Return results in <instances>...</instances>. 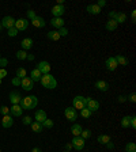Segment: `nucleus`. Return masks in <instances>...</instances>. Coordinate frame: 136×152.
I'll use <instances>...</instances> for the list:
<instances>
[{"label": "nucleus", "instance_id": "obj_1", "mask_svg": "<svg viewBox=\"0 0 136 152\" xmlns=\"http://www.w3.org/2000/svg\"><path fill=\"white\" fill-rule=\"evenodd\" d=\"M37 103H38L37 97H34V95H29V97L22 98L19 106L22 107L23 110H31V109H34V107L37 106Z\"/></svg>", "mask_w": 136, "mask_h": 152}, {"label": "nucleus", "instance_id": "obj_2", "mask_svg": "<svg viewBox=\"0 0 136 152\" xmlns=\"http://www.w3.org/2000/svg\"><path fill=\"white\" fill-rule=\"evenodd\" d=\"M41 84L44 86L45 88H49V90H53V88H56V86H57V81H56V79L53 78L50 73H46V75H42L41 76Z\"/></svg>", "mask_w": 136, "mask_h": 152}, {"label": "nucleus", "instance_id": "obj_3", "mask_svg": "<svg viewBox=\"0 0 136 152\" xmlns=\"http://www.w3.org/2000/svg\"><path fill=\"white\" fill-rule=\"evenodd\" d=\"M91 98L88 97H82V95H78V97H75L74 100H72V103H74V109L75 110H82V109H84L86 107V105H87V102L90 100Z\"/></svg>", "mask_w": 136, "mask_h": 152}, {"label": "nucleus", "instance_id": "obj_4", "mask_svg": "<svg viewBox=\"0 0 136 152\" xmlns=\"http://www.w3.org/2000/svg\"><path fill=\"white\" fill-rule=\"evenodd\" d=\"M64 116L68 121H72V122L78 118V113H76V110H75L74 107H67L64 110Z\"/></svg>", "mask_w": 136, "mask_h": 152}, {"label": "nucleus", "instance_id": "obj_5", "mask_svg": "<svg viewBox=\"0 0 136 152\" xmlns=\"http://www.w3.org/2000/svg\"><path fill=\"white\" fill-rule=\"evenodd\" d=\"M20 87H22L25 91H30L34 88V81H33L29 76H26V78H23L22 81H20Z\"/></svg>", "mask_w": 136, "mask_h": 152}, {"label": "nucleus", "instance_id": "obj_6", "mask_svg": "<svg viewBox=\"0 0 136 152\" xmlns=\"http://www.w3.org/2000/svg\"><path fill=\"white\" fill-rule=\"evenodd\" d=\"M72 148H75L76 151H82V149L84 148V140L82 139L80 136L79 137H74V140H72Z\"/></svg>", "mask_w": 136, "mask_h": 152}, {"label": "nucleus", "instance_id": "obj_7", "mask_svg": "<svg viewBox=\"0 0 136 152\" xmlns=\"http://www.w3.org/2000/svg\"><path fill=\"white\" fill-rule=\"evenodd\" d=\"M27 26H29V20L27 19H18V20H15V29L18 30V31H23V30H26L27 29Z\"/></svg>", "mask_w": 136, "mask_h": 152}, {"label": "nucleus", "instance_id": "obj_8", "mask_svg": "<svg viewBox=\"0 0 136 152\" xmlns=\"http://www.w3.org/2000/svg\"><path fill=\"white\" fill-rule=\"evenodd\" d=\"M37 69H38L42 75H46L50 72V64H49L48 61H41V63H38V65H37Z\"/></svg>", "mask_w": 136, "mask_h": 152}, {"label": "nucleus", "instance_id": "obj_9", "mask_svg": "<svg viewBox=\"0 0 136 152\" xmlns=\"http://www.w3.org/2000/svg\"><path fill=\"white\" fill-rule=\"evenodd\" d=\"M1 26L6 27L7 30L11 29V27L15 26V19H14L12 16H4L3 20H1Z\"/></svg>", "mask_w": 136, "mask_h": 152}, {"label": "nucleus", "instance_id": "obj_10", "mask_svg": "<svg viewBox=\"0 0 136 152\" xmlns=\"http://www.w3.org/2000/svg\"><path fill=\"white\" fill-rule=\"evenodd\" d=\"M105 65H106V69L110 72H113L114 69L117 68V61H116V57H109L106 60V63H105Z\"/></svg>", "mask_w": 136, "mask_h": 152}, {"label": "nucleus", "instance_id": "obj_11", "mask_svg": "<svg viewBox=\"0 0 136 152\" xmlns=\"http://www.w3.org/2000/svg\"><path fill=\"white\" fill-rule=\"evenodd\" d=\"M20 100H22V97H20V94L18 91H12L10 94V102L12 105H19Z\"/></svg>", "mask_w": 136, "mask_h": 152}, {"label": "nucleus", "instance_id": "obj_12", "mask_svg": "<svg viewBox=\"0 0 136 152\" xmlns=\"http://www.w3.org/2000/svg\"><path fill=\"white\" fill-rule=\"evenodd\" d=\"M64 6H58V4H56L55 7H52V15L55 16V18H60V16L64 14Z\"/></svg>", "mask_w": 136, "mask_h": 152}, {"label": "nucleus", "instance_id": "obj_13", "mask_svg": "<svg viewBox=\"0 0 136 152\" xmlns=\"http://www.w3.org/2000/svg\"><path fill=\"white\" fill-rule=\"evenodd\" d=\"M10 113L12 117H20L23 113V109L19 105H12V107H10Z\"/></svg>", "mask_w": 136, "mask_h": 152}, {"label": "nucleus", "instance_id": "obj_14", "mask_svg": "<svg viewBox=\"0 0 136 152\" xmlns=\"http://www.w3.org/2000/svg\"><path fill=\"white\" fill-rule=\"evenodd\" d=\"M46 118H48V117H46V113L44 110H37L36 114H34V120H36L37 122H39V124H42Z\"/></svg>", "mask_w": 136, "mask_h": 152}, {"label": "nucleus", "instance_id": "obj_15", "mask_svg": "<svg viewBox=\"0 0 136 152\" xmlns=\"http://www.w3.org/2000/svg\"><path fill=\"white\" fill-rule=\"evenodd\" d=\"M31 25L34 27H38V29H41V27H45V20H44V18H41V16H36L34 19L31 20Z\"/></svg>", "mask_w": 136, "mask_h": 152}, {"label": "nucleus", "instance_id": "obj_16", "mask_svg": "<svg viewBox=\"0 0 136 152\" xmlns=\"http://www.w3.org/2000/svg\"><path fill=\"white\" fill-rule=\"evenodd\" d=\"M86 107H87L91 113H94V111H97L98 109H99V103H98L97 100H94V99H90L87 102V105H86Z\"/></svg>", "mask_w": 136, "mask_h": 152}, {"label": "nucleus", "instance_id": "obj_17", "mask_svg": "<svg viewBox=\"0 0 136 152\" xmlns=\"http://www.w3.org/2000/svg\"><path fill=\"white\" fill-rule=\"evenodd\" d=\"M82 130H83V128H82L79 124H74V125L71 126V133H72V136H74V137H79V136H80Z\"/></svg>", "mask_w": 136, "mask_h": 152}, {"label": "nucleus", "instance_id": "obj_18", "mask_svg": "<svg viewBox=\"0 0 136 152\" xmlns=\"http://www.w3.org/2000/svg\"><path fill=\"white\" fill-rule=\"evenodd\" d=\"M50 25L56 29H61V27H64V20H63V18H52Z\"/></svg>", "mask_w": 136, "mask_h": 152}, {"label": "nucleus", "instance_id": "obj_19", "mask_svg": "<svg viewBox=\"0 0 136 152\" xmlns=\"http://www.w3.org/2000/svg\"><path fill=\"white\" fill-rule=\"evenodd\" d=\"M14 124V120L11 116H4L3 120H1V125H3V128H11Z\"/></svg>", "mask_w": 136, "mask_h": 152}, {"label": "nucleus", "instance_id": "obj_20", "mask_svg": "<svg viewBox=\"0 0 136 152\" xmlns=\"http://www.w3.org/2000/svg\"><path fill=\"white\" fill-rule=\"evenodd\" d=\"M87 12L91 14V15H98V14L101 12V8L97 6V4H90V6H87Z\"/></svg>", "mask_w": 136, "mask_h": 152}, {"label": "nucleus", "instance_id": "obj_21", "mask_svg": "<svg viewBox=\"0 0 136 152\" xmlns=\"http://www.w3.org/2000/svg\"><path fill=\"white\" fill-rule=\"evenodd\" d=\"M95 88H98L99 91H107L109 90V84L105 80H98L95 81Z\"/></svg>", "mask_w": 136, "mask_h": 152}, {"label": "nucleus", "instance_id": "obj_22", "mask_svg": "<svg viewBox=\"0 0 136 152\" xmlns=\"http://www.w3.org/2000/svg\"><path fill=\"white\" fill-rule=\"evenodd\" d=\"M41 76H42V73L37 68L33 69V71L30 72V79H31L33 81H39V80H41Z\"/></svg>", "mask_w": 136, "mask_h": 152}, {"label": "nucleus", "instance_id": "obj_23", "mask_svg": "<svg viewBox=\"0 0 136 152\" xmlns=\"http://www.w3.org/2000/svg\"><path fill=\"white\" fill-rule=\"evenodd\" d=\"M46 37H48L50 41H58V39L61 38L60 37V34H58L57 30H52V31H49L48 34H46Z\"/></svg>", "mask_w": 136, "mask_h": 152}, {"label": "nucleus", "instance_id": "obj_24", "mask_svg": "<svg viewBox=\"0 0 136 152\" xmlns=\"http://www.w3.org/2000/svg\"><path fill=\"white\" fill-rule=\"evenodd\" d=\"M117 26H118V23H117L114 19H109L106 22V30H109V31H114V30H117Z\"/></svg>", "mask_w": 136, "mask_h": 152}, {"label": "nucleus", "instance_id": "obj_25", "mask_svg": "<svg viewBox=\"0 0 136 152\" xmlns=\"http://www.w3.org/2000/svg\"><path fill=\"white\" fill-rule=\"evenodd\" d=\"M20 45H22L23 50L31 49V46H33V39H31V38H25V39H22V42H20Z\"/></svg>", "mask_w": 136, "mask_h": 152}, {"label": "nucleus", "instance_id": "obj_26", "mask_svg": "<svg viewBox=\"0 0 136 152\" xmlns=\"http://www.w3.org/2000/svg\"><path fill=\"white\" fill-rule=\"evenodd\" d=\"M113 19L116 20L118 25H120V23H124V22L126 20V15H125L124 12H116V15H114Z\"/></svg>", "mask_w": 136, "mask_h": 152}, {"label": "nucleus", "instance_id": "obj_27", "mask_svg": "<svg viewBox=\"0 0 136 152\" xmlns=\"http://www.w3.org/2000/svg\"><path fill=\"white\" fill-rule=\"evenodd\" d=\"M30 126H31V130L33 132H36V133H39V132H42V125L39 122H37V121H34V122H31L30 124Z\"/></svg>", "mask_w": 136, "mask_h": 152}, {"label": "nucleus", "instance_id": "obj_28", "mask_svg": "<svg viewBox=\"0 0 136 152\" xmlns=\"http://www.w3.org/2000/svg\"><path fill=\"white\" fill-rule=\"evenodd\" d=\"M116 61H117V64H118V65H123V67L128 65V60H126L124 56H121V55H118L116 57Z\"/></svg>", "mask_w": 136, "mask_h": 152}, {"label": "nucleus", "instance_id": "obj_29", "mask_svg": "<svg viewBox=\"0 0 136 152\" xmlns=\"http://www.w3.org/2000/svg\"><path fill=\"white\" fill-rule=\"evenodd\" d=\"M97 140L101 144H107V143L110 141V136H107V135H101V136H98Z\"/></svg>", "mask_w": 136, "mask_h": 152}, {"label": "nucleus", "instance_id": "obj_30", "mask_svg": "<svg viewBox=\"0 0 136 152\" xmlns=\"http://www.w3.org/2000/svg\"><path fill=\"white\" fill-rule=\"evenodd\" d=\"M16 78H19V79L26 78V69H25V68H22V67L16 69Z\"/></svg>", "mask_w": 136, "mask_h": 152}, {"label": "nucleus", "instance_id": "obj_31", "mask_svg": "<svg viewBox=\"0 0 136 152\" xmlns=\"http://www.w3.org/2000/svg\"><path fill=\"white\" fill-rule=\"evenodd\" d=\"M80 137L83 140L90 139V137H91V130L90 129H83V130H82V133H80Z\"/></svg>", "mask_w": 136, "mask_h": 152}, {"label": "nucleus", "instance_id": "obj_32", "mask_svg": "<svg viewBox=\"0 0 136 152\" xmlns=\"http://www.w3.org/2000/svg\"><path fill=\"white\" fill-rule=\"evenodd\" d=\"M129 122H131V117L125 116L123 120H121V126H123V128H129Z\"/></svg>", "mask_w": 136, "mask_h": 152}, {"label": "nucleus", "instance_id": "obj_33", "mask_svg": "<svg viewBox=\"0 0 136 152\" xmlns=\"http://www.w3.org/2000/svg\"><path fill=\"white\" fill-rule=\"evenodd\" d=\"M125 152H136V144L135 143H128L125 145Z\"/></svg>", "mask_w": 136, "mask_h": 152}, {"label": "nucleus", "instance_id": "obj_34", "mask_svg": "<svg viewBox=\"0 0 136 152\" xmlns=\"http://www.w3.org/2000/svg\"><path fill=\"white\" fill-rule=\"evenodd\" d=\"M26 57H27L26 50H18L16 52V58L18 60H26Z\"/></svg>", "mask_w": 136, "mask_h": 152}, {"label": "nucleus", "instance_id": "obj_35", "mask_svg": "<svg viewBox=\"0 0 136 152\" xmlns=\"http://www.w3.org/2000/svg\"><path fill=\"white\" fill-rule=\"evenodd\" d=\"M91 114H93V113L88 110L87 107H84V109H82V110H80V116L83 117V118H90Z\"/></svg>", "mask_w": 136, "mask_h": 152}, {"label": "nucleus", "instance_id": "obj_36", "mask_svg": "<svg viewBox=\"0 0 136 152\" xmlns=\"http://www.w3.org/2000/svg\"><path fill=\"white\" fill-rule=\"evenodd\" d=\"M41 125H42V128H46V129H50V128H52V126L55 125V124H53V121H52V120H48V118H46V120L44 121V122H42Z\"/></svg>", "mask_w": 136, "mask_h": 152}, {"label": "nucleus", "instance_id": "obj_37", "mask_svg": "<svg viewBox=\"0 0 136 152\" xmlns=\"http://www.w3.org/2000/svg\"><path fill=\"white\" fill-rule=\"evenodd\" d=\"M0 113L3 114V116H8V114H10V109L7 106H1L0 107Z\"/></svg>", "mask_w": 136, "mask_h": 152}, {"label": "nucleus", "instance_id": "obj_38", "mask_svg": "<svg viewBox=\"0 0 136 152\" xmlns=\"http://www.w3.org/2000/svg\"><path fill=\"white\" fill-rule=\"evenodd\" d=\"M18 33H19V31H18L15 27H11V29H8V36H10V37H15Z\"/></svg>", "mask_w": 136, "mask_h": 152}, {"label": "nucleus", "instance_id": "obj_39", "mask_svg": "<svg viewBox=\"0 0 136 152\" xmlns=\"http://www.w3.org/2000/svg\"><path fill=\"white\" fill-rule=\"evenodd\" d=\"M57 31H58V34H60V37H65V36H68V30L65 29V27H61V29H58Z\"/></svg>", "mask_w": 136, "mask_h": 152}, {"label": "nucleus", "instance_id": "obj_40", "mask_svg": "<svg viewBox=\"0 0 136 152\" xmlns=\"http://www.w3.org/2000/svg\"><path fill=\"white\" fill-rule=\"evenodd\" d=\"M36 12H34V11H33V10H29V11H27V18H29V19L30 20H33V19H34V18H36Z\"/></svg>", "mask_w": 136, "mask_h": 152}, {"label": "nucleus", "instance_id": "obj_41", "mask_svg": "<svg viewBox=\"0 0 136 152\" xmlns=\"http://www.w3.org/2000/svg\"><path fill=\"white\" fill-rule=\"evenodd\" d=\"M22 122L25 124V125H30V124L33 122L31 121V118H30L29 116H26V117H23V120H22Z\"/></svg>", "mask_w": 136, "mask_h": 152}, {"label": "nucleus", "instance_id": "obj_42", "mask_svg": "<svg viewBox=\"0 0 136 152\" xmlns=\"http://www.w3.org/2000/svg\"><path fill=\"white\" fill-rule=\"evenodd\" d=\"M129 126H131V128H132V129H135V128H136V117H135V116H132V117H131Z\"/></svg>", "mask_w": 136, "mask_h": 152}, {"label": "nucleus", "instance_id": "obj_43", "mask_svg": "<svg viewBox=\"0 0 136 152\" xmlns=\"http://www.w3.org/2000/svg\"><path fill=\"white\" fill-rule=\"evenodd\" d=\"M20 81H22V79H19V78H16L15 76V78L11 80V83H12L14 86H20Z\"/></svg>", "mask_w": 136, "mask_h": 152}, {"label": "nucleus", "instance_id": "obj_44", "mask_svg": "<svg viewBox=\"0 0 136 152\" xmlns=\"http://www.w3.org/2000/svg\"><path fill=\"white\" fill-rule=\"evenodd\" d=\"M7 64H8L7 58H0V67H1V68H4V67H6Z\"/></svg>", "mask_w": 136, "mask_h": 152}, {"label": "nucleus", "instance_id": "obj_45", "mask_svg": "<svg viewBox=\"0 0 136 152\" xmlns=\"http://www.w3.org/2000/svg\"><path fill=\"white\" fill-rule=\"evenodd\" d=\"M6 76H7V71L4 68H1V69H0V79L6 78Z\"/></svg>", "mask_w": 136, "mask_h": 152}, {"label": "nucleus", "instance_id": "obj_46", "mask_svg": "<svg viewBox=\"0 0 136 152\" xmlns=\"http://www.w3.org/2000/svg\"><path fill=\"white\" fill-rule=\"evenodd\" d=\"M131 19H132V22H133V23L136 22V11H135V10H133L132 12H131Z\"/></svg>", "mask_w": 136, "mask_h": 152}, {"label": "nucleus", "instance_id": "obj_47", "mask_svg": "<svg viewBox=\"0 0 136 152\" xmlns=\"http://www.w3.org/2000/svg\"><path fill=\"white\" fill-rule=\"evenodd\" d=\"M97 6H98V7H99V8H101V7L106 6V1H105V0H99V1H98V3H97Z\"/></svg>", "mask_w": 136, "mask_h": 152}, {"label": "nucleus", "instance_id": "obj_48", "mask_svg": "<svg viewBox=\"0 0 136 152\" xmlns=\"http://www.w3.org/2000/svg\"><path fill=\"white\" fill-rule=\"evenodd\" d=\"M129 100H131V102H136V95H135V92H132V94L129 95Z\"/></svg>", "mask_w": 136, "mask_h": 152}, {"label": "nucleus", "instance_id": "obj_49", "mask_svg": "<svg viewBox=\"0 0 136 152\" xmlns=\"http://www.w3.org/2000/svg\"><path fill=\"white\" fill-rule=\"evenodd\" d=\"M71 149H72V144H71V143H68V144H65V151L69 152Z\"/></svg>", "mask_w": 136, "mask_h": 152}, {"label": "nucleus", "instance_id": "obj_50", "mask_svg": "<svg viewBox=\"0 0 136 152\" xmlns=\"http://www.w3.org/2000/svg\"><path fill=\"white\" fill-rule=\"evenodd\" d=\"M106 147H107V148H109V149H114V145H113V143H112V141H109V143H107V144H106Z\"/></svg>", "mask_w": 136, "mask_h": 152}, {"label": "nucleus", "instance_id": "obj_51", "mask_svg": "<svg viewBox=\"0 0 136 152\" xmlns=\"http://www.w3.org/2000/svg\"><path fill=\"white\" fill-rule=\"evenodd\" d=\"M125 100H126V97H124V95L118 97V102H125Z\"/></svg>", "mask_w": 136, "mask_h": 152}, {"label": "nucleus", "instance_id": "obj_52", "mask_svg": "<svg viewBox=\"0 0 136 152\" xmlns=\"http://www.w3.org/2000/svg\"><path fill=\"white\" fill-rule=\"evenodd\" d=\"M26 60H29V61H33V60H34V56H33V55H27Z\"/></svg>", "mask_w": 136, "mask_h": 152}, {"label": "nucleus", "instance_id": "obj_53", "mask_svg": "<svg viewBox=\"0 0 136 152\" xmlns=\"http://www.w3.org/2000/svg\"><path fill=\"white\" fill-rule=\"evenodd\" d=\"M114 15H116V12H114V11H112V12H109V18H110V19H113V18H114Z\"/></svg>", "mask_w": 136, "mask_h": 152}, {"label": "nucleus", "instance_id": "obj_54", "mask_svg": "<svg viewBox=\"0 0 136 152\" xmlns=\"http://www.w3.org/2000/svg\"><path fill=\"white\" fill-rule=\"evenodd\" d=\"M31 152H42V151H41V148L36 147V148H33V151H31Z\"/></svg>", "mask_w": 136, "mask_h": 152}, {"label": "nucleus", "instance_id": "obj_55", "mask_svg": "<svg viewBox=\"0 0 136 152\" xmlns=\"http://www.w3.org/2000/svg\"><path fill=\"white\" fill-rule=\"evenodd\" d=\"M1 29H3V26H1V23H0V30H1Z\"/></svg>", "mask_w": 136, "mask_h": 152}, {"label": "nucleus", "instance_id": "obj_56", "mask_svg": "<svg viewBox=\"0 0 136 152\" xmlns=\"http://www.w3.org/2000/svg\"><path fill=\"white\" fill-rule=\"evenodd\" d=\"M0 84H1V79H0Z\"/></svg>", "mask_w": 136, "mask_h": 152}, {"label": "nucleus", "instance_id": "obj_57", "mask_svg": "<svg viewBox=\"0 0 136 152\" xmlns=\"http://www.w3.org/2000/svg\"><path fill=\"white\" fill-rule=\"evenodd\" d=\"M64 152H68V151H64Z\"/></svg>", "mask_w": 136, "mask_h": 152}, {"label": "nucleus", "instance_id": "obj_58", "mask_svg": "<svg viewBox=\"0 0 136 152\" xmlns=\"http://www.w3.org/2000/svg\"><path fill=\"white\" fill-rule=\"evenodd\" d=\"M0 152H1V149H0Z\"/></svg>", "mask_w": 136, "mask_h": 152}, {"label": "nucleus", "instance_id": "obj_59", "mask_svg": "<svg viewBox=\"0 0 136 152\" xmlns=\"http://www.w3.org/2000/svg\"><path fill=\"white\" fill-rule=\"evenodd\" d=\"M0 58H1V56H0Z\"/></svg>", "mask_w": 136, "mask_h": 152}]
</instances>
